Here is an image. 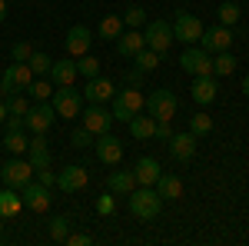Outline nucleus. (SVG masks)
I'll return each mask as SVG.
<instances>
[{"label": "nucleus", "instance_id": "f257e3e1", "mask_svg": "<svg viewBox=\"0 0 249 246\" xmlns=\"http://www.w3.org/2000/svg\"><path fill=\"white\" fill-rule=\"evenodd\" d=\"M163 207V196L153 187H133L130 189V213L136 220H156Z\"/></svg>", "mask_w": 249, "mask_h": 246}, {"label": "nucleus", "instance_id": "f03ea898", "mask_svg": "<svg viewBox=\"0 0 249 246\" xmlns=\"http://www.w3.org/2000/svg\"><path fill=\"white\" fill-rule=\"evenodd\" d=\"M143 107H146V96L140 94V87H126V90H120V94L113 96L110 114H113V120H120V123H130Z\"/></svg>", "mask_w": 249, "mask_h": 246}, {"label": "nucleus", "instance_id": "7ed1b4c3", "mask_svg": "<svg viewBox=\"0 0 249 246\" xmlns=\"http://www.w3.org/2000/svg\"><path fill=\"white\" fill-rule=\"evenodd\" d=\"M143 37H146V47L150 50H156L160 57H166V50L173 47V23H166V20H150L146 23V30H143Z\"/></svg>", "mask_w": 249, "mask_h": 246}, {"label": "nucleus", "instance_id": "20e7f679", "mask_svg": "<svg viewBox=\"0 0 249 246\" xmlns=\"http://www.w3.org/2000/svg\"><path fill=\"white\" fill-rule=\"evenodd\" d=\"M179 67L193 76H213V54H206L203 47H186L179 57Z\"/></svg>", "mask_w": 249, "mask_h": 246}, {"label": "nucleus", "instance_id": "39448f33", "mask_svg": "<svg viewBox=\"0 0 249 246\" xmlns=\"http://www.w3.org/2000/svg\"><path fill=\"white\" fill-rule=\"evenodd\" d=\"M146 114L153 116V120H173L176 116V94L173 90H153V94L146 96Z\"/></svg>", "mask_w": 249, "mask_h": 246}, {"label": "nucleus", "instance_id": "423d86ee", "mask_svg": "<svg viewBox=\"0 0 249 246\" xmlns=\"http://www.w3.org/2000/svg\"><path fill=\"white\" fill-rule=\"evenodd\" d=\"M199 47H203L206 54H219V50H230V47H232V30L226 27V23H213V27H203Z\"/></svg>", "mask_w": 249, "mask_h": 246}, {"label": "nucleus", "instance_id": "0eeeda50", "mask_svg": "<svg viewBox=\"0 0 249 246\" xmlns=\"http://www.w3.org/2000/svg\"><path fill=\"white\" fill-rule=\"evenodd\" d=\"M30 173H34V167H30V160L23 156V160H7L3 167H0V180L7 183V187H14V189H23L27 183H30Z\"/></svg>", "mask_w": 249, "mask_h": 246}, {"label": "nucleus", "instance_id": "6e6552de", "mask_svg": "<svg viewBox=\"0 0 249 246\" xmlns=\"http://www.w3.org/2000/svg\"><path fill=\"white\" fill-rule=\"evenodd\" d=\"M93 150H96V160H100V163H107V167H116V163L123 160V143H120L110 130H107V133H96Z\"/></svg>", "mask_w": 249, "mask_h": 246}, {"label": "nucleus", "instance_id": "1a4fd4ad", "mask_svg": "<svg viewBox=\"0 0 249 246\" xmlns=\"http://www.w3.org/2000/svg\"><path fill=\"white\" fill-rule=\"evenodd\" d=\"M173 37L183 40L186 47H190V43H199V37H203V23L193 17V14L179 10V14H176V20H173Z\"/></svg>", "mask_w": 249, "mask_h": 246}, {"label": "nucleus", "instance_id": "9d476101", "mask_svg": "<svg viewBox=\"0 0 249 246\" xmlns=\"http://www.w3.org/2000/svg\"><path fill=\"white\" fill-rule=\"evenodd\" d=\"M53 116H57L53 103L40 100V103H34V107L27 110V130L30 133H47L50 127H53Z\"/></svg>", "mask_w": 249, "mask_h": 246}, {"label": "nucleus", "instance_id": "9b49d317", "mask_svg": "<svg viewBox=\"0 0 249 246\" xmlns=\"http://www.w3.org/2000/svg\"><path fill=\"white\" fill-rule=\"evenodd\" d=\"M53 110H57V116H63V120L80 116V90H73V87L53 90Z\"/></svg>", "mask_w": 249, "mask_h": 246}, {"label": "nucleus", "instance_id": "f8f14e48", "mask_svg": "<svg viewBox=\"0 0 249 246\" xmlns=\"http://www.w3.org/2000/svg\"><path fill=\"white\" fill-rule=\"evenodd\" d=\"M80 116H83V127L93 133V136L96 133H107L110 127H113V114H110L107 107H100V103H90Z\"/></svg>", "mask_w": 249, "mask_h": 246}, {"label": "nucleus", "instance_id": "ddd939ff", "mask_svg": "<svg viewBox=\"0 0 249 246\" xmlns=\"http://www.w3.org/2000/svg\"><path fill=\"white\" fill-rule=\"evenodd\" d=\"M87 183H90L87 167H63V170L57 173V187L63 189V193H80Z\"/></svg>", "mask_w": 249, "mask_h": 246}, {"label": "nucleus", "instance_id": "4468645a", "mask_svg": "<svg viewBox=\"0 0 249 246\" xmlns=\"http://www.w3.org/2000/svg\"><path fill=\"white\" fill-rule=\"evenodd\" d=\"M20 196H23L27 209H34V213H47L50 209V187H43V183H27Z\"/></svg>", "mask_w": 249, "mask_h": 246}, {"label": "nucleus", "instance_id": "2eb2a0df", "mask_svg": "<svg viewBox=\"0 0 249 246\" xmlns=\"http://www.w3.org/2000/svg\"><path fill=\"white\" fill-rule=\"evenodd\" d=\"M170 153H173V160H179V163H186V160H193V153H196V136H193L190 130H183V133H173L170 140Z\"/></svg>", "mask_w": 249, "mask_h": 246}, {"label": "nucleus", "instance_id": "dca6fc26", "mask_svg": "<svg viewBox=\"0 0 249 246\" xmlns=\"http://www.w3.org/2000/svg\"><path fill=\"white\" fill-rule=\"evenodd\" d=\"M113 43H116V54H120V57H130V60H133L136 54L146 47V37H143L140 30H123Z\"/></svg>", "mask_w": 249, "mask_h": 246}, {"label": "nucleus", "instance_id": "f3484780", "mask_svg": "<svg viewBox=\"0 0 249 246\" xmlns=\"http://www.w3.org/2000/svg\"><path fill=\"white\" fill-rule=\"evenodd\" d=\"M50 80L57 83V87H73L77 83V60L70 57V60H53V67H50Z\"/></svg>", "mask_w": 249, "mask_h": 246}, {"label": "nucleus", "instance_id": "a211bd4d", "mask_svg": "<svg viewBox=\"0 0 249 246\" xmlns=\"http://www.w3.org/2000/svg\"><path fill=\"white\" fill-rule=\"evenodd\" d=\"M90 43H93V34H90L87 27H70V34H67V54L73 60L83 57V54L90 50Z\"/></svg>", "mask_w": 249, "mask_h": 246}, {"label": "nucleus", "instance_id": "6ab92c4d", "mask_svg": "<svg viewBox=\"0 0 249 246\" xmlns=\"http://www.w3.org/2000/svg\"><path fill=\"white\" fill-rule=\"evenodd\" d=\"M27 160H30V167L34 170H43V167H50V147H47V140H43V133H34V140H30V147H27Z\"/></svg>", "mask_w": 249, "mask_h": 246}, {"label": "nucleus", "instance_id": "aec40b11", "mask_svg": "<svg viewBox=\"0 0 249 246\" xmlns=\"http://www.w3.org/2000/svg\"><path fill=\"white\" fill-rule=\"evenodd\" d=\"M133 176H136V187H153L156 180H160V163H156L153 156H143V160H136Z\"/></svg>", "mask_w": 249, "mask_h": 246}, {"label": "nucleus", "instance_id": "412c9836", "mask_svg": "<svg viewBox=\"0 0 249 246\" xmlns=\"http://www.w3.org/2000/svg\"><path fill=\"white\" fill-rule=\"evenodd\" d=\"M83 96H87L90 103H103V100H110V96H113V83H110L107 76H93V80H87Z\"/></svg>", "mask_w": 249, "mask_h": 246}, {"label": "nucleus", "instance_id": "4be33fe9", "mask_svg": "<svg viewBox=\"0 0 249 246\" xmlns=\"http://www.w3.org/2000/svg\"><path fill=\"white\" fill-rule=\"evenodd\" d=\"M153 187L163 200H179V196H183V180H179L176 173H160V180H156Z\"/></svg>", "mask_w": 249, "mask_h": 246}, {"label": "nucleus", "instance_id": "5701e85b", "mask_svg": "<svg viewBox=\"0 0 249 246\" xmlns=\"http://www.w3.org/2000/svg\"><path fill=\"white\" fill-rule=\"evenodd\" d=\"M20 209H23V196L14 187H3L0 189V216L10 220V216H17Z\"/></svg>", "mask_w": 249, "mask_h": 246}, {"label": "nucleus", "instance_id": "b1692460", "mask_svg": "<svg viewBox=\"0 0 249 246\" xmlns=\"http://www.w3.org/2000/svg\"><path fill=\"white\" fill-rule=\"evenodd\" d=\"M216 76H196L193 80V100L196 103H213L216 100Z\"/></svg>", "mask_w": 249, "mask_h": 246}, {"label": "nucleus", "instance_id": "393cba45", "mask_svg": "<svg viewBox=\"0 0 249 246\" xmlns=\"http://www.w3.org/2000/svg\"><path fill=\"white\" fill-rule=\"evenodd\" d=\"M107 187H110V193H120V196H130V189L136 187V176H133V170H116V173H110Z\"/></svg>", "mask_w": 249, "mask_h": 246}, {"label": "nucleus", "instance_id": "a878e982", "mask_svg": "<svg viewBox=\"0 0 249 246\" xmlns=\"http://www.w3.org/2000/svg\"><path fill=\"white\" fill-rule=\"evenodd\" d=\"M153 130H156L153 116H140V114H136L133 120H130V133H133V140H153Z\"/></svg>", "mask_w": 249, "mask_h": 246}, {"label": "nucleus", "instance_id": "bb28decb", "mask_svg": "<svg viewBox=\"0 0 249 246\" xmlns=\"http://www.w3.org/2000/svg\"><path fill=\"white\" fill-rule=\"evenodd\" d=\"M3 147L14 153V156H27V147H30L27 130H7V136H3Z\"/></svg>", "mask_w": 249, "mask_h": 246}, {"label": "nucleus", "instance_id": "cd10ccee", "mask_svg": "<svg viewBox=\"0 0 249 246\" xmlns=\"http://www.w3.org/2000/svg\"><path fill=\"white\" fill-rule=\"evenodd\" d=\"M236 63L239 60L232 57L230 50H219V54H213V76H230L236 70Z\"/></svg>", "mask_w": 249, "mask_h": 246}, {"label": "nucleus", "instance_id": "c85d7f7f", "mask_svg": "<svg viewBox=\"0 0 249 246\" xmlns=\"http://www.w3.org/2000/svg\"><path fill=\"white\" fill-rule=\"evenodd\" d=\"M10 70H14V87H17V90H27V87L37 80V74L30 70V63H10Z\"/></svg>", "mask_w": 249, "mask_h": 246}, {"label": "nucleus", "instance_id": "c756f323", "mask_svg": "<svg viewBox=\"0 0 249 246\" xmlns=\"http://www.w3.org/2000/svg\"><path fill=\"white\" fill-rule=\"evenodd\" d=\"M160 60H163V57H160L156 50H150V47H143V50H140V54L133 57V67H140L143 74H150L153 67H160Z\"/></svg>", "mask_w": 249, "mask_h": 246}, {"label": "nucleus", "instance_id": "7c9ffc66", "mask_svg": "<svg viewBox=\"0 0 249 246\" xmlns=\"http://www.w3.org/2000/svg\"><path fill=\"white\" fill-rule=\"evenodd\" d=\"M70 236V216H53L50 220V240L53 243H67Z\"/></svg>", "mask_w": 249, "mask_h": 246}, {"label": "nucleus", "instance_id": "2f4dec72", "mask_svg": "<svg viewBox=\"0 0 249 246\" xmlns=\"http://www.w3.org/2000/svg\"><path fill=\"white\" fill-rule=\"evenodd\" d=\"M190 133L199 140V136H206V133H213V116L210 114H193L190 116Z\"/></svg>", "mask_w": 249, "mask_h": 246}, {"label": "nucleus", "instance_id": "473e14b6", "mask_svg": "<svg viewBox=\"0 0 249 246\" xmlns=\"http://www.w3.org/2000/svg\"><path fill=\"white\" fill-rule=\"evenodd\" d=\"M123 34V17H103L100 20V37L103 40H116Z\"/></svg>", "mask_w": 249, "mask_h": 246}, {"label": "nucleus", "instance_id": "72a5a7b5", "mask_svg": "<svg viewBox=\"0 0 249 246\" xmlns=\"http://www.w3.org/2000/svg\"><path fill=\"white\" fill-rule=\"evenodd\" d=\"M77 74H80V76H87V80L100 76V60H96V57H90V54L77 57Z\"/></svg>", "mask_w": 249, "mask_h": 246}, {"label": "nucleus", "instance_id": "f704fd0d", "mask_svg": "<svg viewBox=\"0 0 249 246\" xmlns=\"http://www.w3.org/2000/svg\"><path fill=\"white\" fill-rule=\"evenodd\" d=\"M27 63H30V70H34L37 76H47V74H50V67H53V60L47 57V54H40V50H34Z\"/></svg>", "mask_w": 249, "mask_h": 246}, {"label": "nucleus", "instance_id": "c9c22d12", "mask_svg": "<svg viewBox=\"0 0 249 246\" xmlns=\"http://www.w3.org/2000/svg\"><path fill=\"white\" fill-rule=\"evenodd\" d=\"M27 94L34 96V100H47V96H53V80H34L30 87H27Z\"/></svg>", "mask_w": 249, "mask_h": 246}, {"label": "nucleus", "instance_id": "e433bc0d", "mask_svg": "<svg viewBox=\"0 0 249 246\" xmlns=\"http://www.w3.org/2000/svg\"><path fill=\"white\" fill-rule=\"evenodd\" d=\"M146 23V10L143 7H130L126 14H123V27H130V30H140Z\"/></svg>", "mask_w": 249, "mask_h": 246}, {"label": "nucleus", "instance_id": "4c0bfd02", "mask_svg": "<svg viewBox=\"0 0 249 246\" xmlns=\"http://www.w3.org/2000/svg\"><path fill=\"white\" fill-rule=\"evenodd\" d=\"M3 100H7V110L14 116H27V110H30V103H27L23 94H10V96H3Z\"/></svg>", "mask_w": 249, "mask_h": 246}, {"label": "nucleus", "instance_id": "58836bf2", "mask_svg": "<svg viewBox=\"0 0 249 246\" xmlns=\"http://www.w3.org/2000/svg\"><path fill=\"white\" fill-rule=\"evenodd\" d=\"M70 143L77 147V150H87V147H93V133L87 130L83 123H80L77 130H73V136H70Z\"/></svg>", "mask_w": 249, "mask_h": 246}, {"label": "nucleus", "instance_id": "ea45409f", "mask_svg": "<svg viewBox=\"0 0 249 246\" xmlns=\"http://www.w3.org/2000/svg\"><path fill=\"white\" fill-rule=\"evenodd\" d=\"M236 20H239V3H223V7H219V23L232 27Z\"/></svg>", "mask_w": 249, "mask_h": 246}, {"label": "nucleus", "instance_id": "a19ab883", "mask_svg": "<svg viewBox=\"0 0 249 246\" xmlns=\"http://www.w3.org/2000/svg\"><path fill=\"white\" fill-rule=\"evenodd\" d=\"M96 213H100V216H113V213H116V200L103 193V196L96 200Z\"/></svg>", "mask_w": 249, "mask_h": 246}, {"label": "nucleus", "instance_id": "79ce46f5", "mask_svg": "<svg viewBox=\"0 0 249 246\" xmlns=\"http://www.w3.org/2000/svg\"><path fill=\"white\" fill-rule=\"evenodd\" d=\"M10 54H14V63H27V60H30V54H34V47L20 40V43H14V50H10Z\"/></svg>", "mask_w": 249, "mask_h": 246}, {"label": "nucleus", "instance_id": "37998d69", "mask_svg": "<svg viewBox=\"0 0 249 246\" xmlns=\"http://www.w3.org/2000/svg\"><path fill=\"white\" fill-rule=\"evenodd\" d=\"M170 136H173V127H170V120H156L153 140H170Z\"/></svg>", "mask_w": 249, "mask_h": 246}, {"label": "nucleus", "instance_id": "c03bdc74", "mask_svg": "<svg viewBox=\"0 0 249 246\" xmlns=\"http://www.w3.org/2000/svg\"><path fill=\"white\" fill-rule=\"evenodd\" d=\"M67 243H70V246H90V243H93V236H90V233H70Z\"/></svg>", "mask_w": 249, "mask_h": 246}, {"label": "nucleus", "instance_id": "a18cd8bd", "mask_svg": "<svg viewBox=\"0 0 249 246\" xmlns=\"http://www.w3.org/2000/svg\"><path fill=\"white\" fill-rule=\"evenodd\" d=\"M37 183H43V187H53V183H57V176H53V170H50V167H43V170H37Z\"/></svg>", "mask_w": 249, "mask_h": 246}, {"label": "nucleus", "instance_id": "49530a36", "mask_svg": "<svg viewBox=\"0 0 249 246\" xmlns=\"http://www.w3.org/2000/svg\"><path fill=\"white\" fill-rule=\"evenodd\" d=\"M7 130H27V116H7Z\"/></svg>", "mask_w": 249, "mask_h": 246}, {"label": "nucleus", "instance_id": "de8ad7c7", "mask_svg": "<svg viewBox=\"0 0 249 246\" xmlns=\"http://www.w3.org/2000/svg\"><path fill=\"white\" fill-rule=\"evenodd\" d=\"M143 70H140V67H133V70H130V74H126V83H130V87H140V83H143Z\"/></svg>", "mask_w": 249, "mask_h": 246}, {"label": "nucleus", "instance_id": "09e8293b", "mask_svg": "<svg viewBox=\"0 0 249 246\" xmlns=\"http://www.w3.org/2000/svg\"><path fill=\"white\" fill-rule=\"evenodd\" d=\"M7 116H10V110H7V100H0V123H3Z\"/></svg>", "mask_w": 249, "mask_h": 246}, {"label": "nucleus", "instance_id": "8fccbe9b", "mask_svg": "<svg viewBox=\"0 0 249 246\" xmlns=\"http://www.w3.org/2000/svg\"><path fill=\"white\" fill-rule=\"evenodd\" d=\"M7 20V0H0V23Z\"/></svg>", "mask_w": 249, "mask_h": 246}, {"label": "nucleus", "instance_id": "3c124183", "mask_svg": "<svg viewBox=\"0 0 249 246\" xmlns=\"http://www.w3.org/2000/svg\"><path fill=\"white\" fill-rule=\"evenodd\" d=\"M243 94L249 96V74H246V80H243Z\"/></svg>", "mask_w": 249, "mask_h": 246}, {"label": "nucleus", "instance_id": "603ef678", "mask_svg": "<svg viewBox=\"0 0 249 246\" xmlns=\"http://www.w3.org/2000/svg\"><path fill=\"white\" fill-rule=\"evenodd\" d=\"M0 236H3V216H0Z\"/></svg>", "mask_w": 249, "mask_h": 246}]
</instances>
